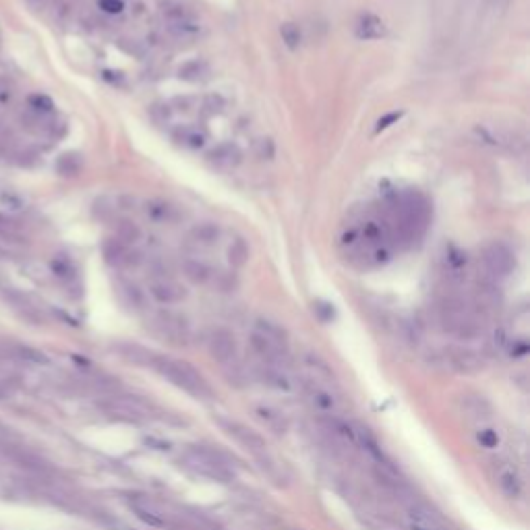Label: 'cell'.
I'll return each mask as SVG.
<instances>
[{"instance_id": "cell-14", "label": "cell", "mask_w": 530, "mask_h": 530, "mask_svg": "<svg viewBox=\"0 0 530 530\" xmlns=\"http://www.w3.org/2000/svg\"><path fill=\"white\" fill-rule=\"evenodd\" d=\"M143 209H145V215L156 224H176L181 220L178 207H174L170 201H164V199H149L145 201Z\"/></svg>"}, {"instance_id": "cell-2", "label": "cell", "mask_w": 530, "mask_h": 530, "mask_svg": "<svg viewBox=\"0 0 530 530\" xmlns=\"http://www.w3.org/2000/svg\"><path fill=\"white\" fill-rule=\"evenodd\" d=\"M185 466L189 471H193L195 475L209 479V481H217V483H228L235 479V471H233V462L226 456L224 451L217 449H209L203 445L191 447L185 458H183Z\"/></svg>"}, {"instance_id": "cell-6", "label": "cell", "mask_w": 530, "mask_h": 530, "mask_svg": "<svg viewBox=\"0 0 530 530\" xmlns=\"http://www.w3.org/2000/svg\"><path fill=\"white\" fill-rule=\"evenodd\" d=\"M217 421V425L222 427V431L228 435V437H233L237 443H241L245 449H249L253 456H257V458H261V456H265L267 453V445H265V439L257 433V431H253V429H249L247 425H243L241 421H235V419H228V416H217L215 419Z\"/></svg>"}, {"instance_id": "cell-21", "label": "cell", "mask_w": 530, "mask_h": 530, "mask_svg": "<svg viewBox=\"0 0 530 530\" xmlns=\"http://www.w3.org/2000/svg\"><path fill=\"white\" fill-rule=\"evenodd\" d=\"M253 332L261 334L263 338H267V340H271L274 344H278V346H282V348L288 350V336H286L284 328H280L276 321L265 319V317H259V319L255 321V326H253Z\"/></svg>"}, {"instance_id": "cell-24", "label": "cell", "mask_w": 530, "mask_h": 530, "mask_svg": "<svg viewBox=\"0 0 530 530\" xmlns=\"http://www.w3.org/2000/svg\"><path fill=\"white\" fill-rule=\"evenodd\" d=\"M183 274H185L191 282H195V284H207V282L213 278L211 267L205 265V263L199 261V259H185V261H183Z\"/></svg>"}, {"instance_id": "cell-23", "label": "cell", "mask_w": 530, "mask_h": 530, "mask_svg": "<svg viewBox=\"0 0 530 530\" xmlns=\"http://www.w3.org/2000/svg\"><path fill=\"white\" fill-rule=\"evenodd\" d=\"M116 352H118L124 360H129V362H133V365H139V367H149V365H151V356H154V352L145 350V348L139 346V344H118V346H116Z\"/></svg>"}, {"instance_id": "cell-26", "label": "cell", "mask_w": 530, "mask_h": 530, "mask_svg": "<svg viewBox=\"0 0 530 530\" xmlns=\"http://www.w3.org/2000/svg\"><path fill=\"white\" fill-rule=\"evenodd\" d=\"M445 274L449 280H462L466 276V257L464 253L449 249L445 255Z\"/></svg>"}, {"instance_id": "cell-4", "label": "cell", "mask_w": 530, "mask_h": 530, "mask_svg": "<svg viewBox=\"0 0 530 530\" xmlns=\"http://www.w3.org/2000/svg\"><path fill=\"white\" fill-rule=\"evenodd\" d=\"M162 17H164L166 29L176 40H195L197 36H201V29H203L201 21L191 9L181 5L178 0H164Z\"/></svg>"}, {"instance_id": "cell-7", "label": "cell", "mask_w": 530, "mask_h": 530, "mask_svg": "<svg viewBox=\"0 0 530 530\" xmlns=\"http://www.w3.org/2000/svg\"><path fill=\"white\" fill-rule=\"evenodd\" d=\"M154 330L156 334L176 346H187L191 342V326L187 323L185 317L176 313H158L154 317Z\"/></svg>"}, {"instance_id": "cell-29", "label": "cell", "mask_w": 530, "mask_h": 530, "mask_svg": "<svg viewBox=\"0 0 530 530\" xmlns=\"http://www.w3.org/2000/svg\"><path fill=\"white\" fill-rule=\"evenodd\" d=\"M81 168H83V160H81V156L79 154H64V156H60L58 158V162H56V170H58V174H62V176H77L79 172H81Z\"/></svg>"}, {"instance_id": "cell-20", "label": "cell", "mask_w": 530, "mask_h": 530, "mask_svg": "<svg viewBox=\"0 0 530 530\" xmlns=\"http://www.w3.org/2000/svg\"><path fill=\"white\" fill-rule=\"evenodd\" d=\"M209 158H211V162L215 164V166H220V168H235L239 162H241V151H239V147L237 145H233V143H222V145H217L211 154H209Z\"/></svg>"}, {"instance_id": "cell-28", "label": "cell", "mask_w": 530, "mask_h": 530, "mask_svg": "<svg viewBox=\"0 0 530 530\" xmlns=\"http://www.w3.org/2000/svg\"><path fill=\"white\" fill-rule=\"evenodd\" d=\"M141 237H143V233L135 222H131V220H118L116 222V239L120 243L133 247L137 241H141Z\"/></svg>"}, {"instance_id": "cell-37", "label": "cell", "mask_w": 530, "mask_h": 530, "mask_svg": "<svg viewBox=\"0 0 530 530\" xmlns=\"http://www.w3.org/2000/svg\"><path fill=\"white\" fill-rule=\"evenodd\" d=\"M98 9L110 17H118L124 13V0H98Z\"/></svg>"}, {"instance_id": "cell-34", "label": "cell", "mask_w": 530, "mask_h": 530, "mask_svg": "<svg viewBox=\"0 0 530 530\" xmlns=\"http://www.w3.org/2000/svg\"><path fill=\"white\" fill-rule=\"evenodd\" d=\"M50 267H52V274L60 280H72L75 278V267H72L70 259H66V257H54Z\"/></svg>"}, {"instance_id": "cell-36", "label": "cell", "mask_w": 530, "mask_h": 530, "mask_svg": "<svg viewBox=\"0 0 530 530\" xmlns=\"http://www.w3.org/2000/svg\"><path fill=\"white\" fill-rule=\"evenodd\" d=\"M27 102H29L31 112H36V114H48L54 110V102L44 94H31Z\"/></svg>"}, {"instance_id": "cell-9", "label": "cell", "mask_w": 530, "mask_h": 530, "mask_svg": "<svg viewBox=\"0 0 530 530\" xmlns=\"http://www.w3.org/2000/svg\"><path fill=\"white\" fill-rule=\"evenodd\" d=\"M493 479H495V485L499 489V493L507 499H522L524 495V481L518 473L516 466L507 464V462H499L495 464L493 468Z\"/></svg>"}, {"instance_id": "cell-1", "label": "cell", "mask_w": 530, "mask_h": 530, "mask_svg": "<svg viewBox=\"0 0 530 530\" xmlns=\"http://www.w3.org/2000/svg\"><path fill=\"white\" fill-rule=\"evenodd\" d=\"M151 369H154L158 375H162L166 382H170L174 388L183 390L185 394L197 398V400H211L213 398V390L209 388V384L203 380V375L191 367L185 360H176L170 356H160L154 354L151 356Z\"/></svg>"}, {"instance_id": "cell-15", "label": "cell", "mask_w": 530, "mask_h": 530, "mask_svg": "<svg viewBox=\"0 0 530 530\" xmlns=\"http://www.w3.org/2000/svg\"><path fill=\"white\" fill-rule=\"evenodd\" d=\"M406 526L410 530H445L441 520L425 505H412L406 509Z\"/></svg>"}, {"instance_id": "cell-13", "label": "cell", "mask_w": 530, "mask_h": 530, "mask_svg": "<svg viewBox=\"0 0 530 530\" xmlns=\"http://www.w3.org/2000/svg\"><path fill=\"white\" fill-rule=\"evenodd\" d=\"M445 362L449 369H456L460 373H477L483 369V358L468 350V348H453L445 352Z\"/></svg>"}, {"instance_id": "cell-35", "label": "cell", "mask_w": 530, "mask_h": 530, "mask_svg": "<svg viewBox=\"0 0 530 530\" xmlns=\"http://www.w3.org/2000/svg\"><path fill=\"white\" fill-rule=\"evenodd\" d=\"M280 34H282V40L284 44L290 48V50H296L300 46V29L296 23H284L280 27Z\"/></svg>"}, {"instance_id": "cell-39", "label": "cell", "mask_w": 530, "mask_h": 530, "mask_svg": "<svg viewBox=\"0 0 530 530\" xmlns=\"http://www.w3.org/2000/svg\"><path fill=\"white\" fill-rule=\"evenodd\" d=\"M11 100H13V90H11V85L0 81V104H9Z\"/></svg>"}, {"instance_id": "cell-17", "label": "cell", "mask_w": 530, "mask_h": 530, "mask_svg": "<svg viewBox=\"0 0 530 530\" xmlns=\"http://www.w3.org/2000/svg\"><path fill=\"white\" fill-rule=\"evenodd\" d=\"M354 31L360 40H380V38L386 36V25L377 15L365 13V15L358 17L356 25H354Z\"/></svg>"}, {"instance_id": "cell-33", "label": "cell", "mask_w": 530, "mask_h": 530, "mask_svg": "<svg viewBox=\"0 0 530 530\" xmlns=\"http://www.w3.org/2000/svg\"><path fill=\"white\" fill-rule=\"evenodd\" d=\"M477 441H479V445L485 447V449H497L499 443H501V437H499L497 429H493V427H481V429L477 431Z\"/></svg>"}, {"instance_id": "cell-11", "label": "cell", "mask_w": 530, "mask_h": 530, "mask_svg": "<svg viewBox=\"0 0 530 530\" xmlns=\"http://www.w3.org/2000/svg\"><path fill=\"white\" fill-rule=\"evenodd\" d=\"M104 251V259L106 263H110L112 267H137L141 263V255L137 251H133L129 245L120 243L118 239H110L104 243L102 247Z\"/></svg>"}, {"instance_id": "cell-32", "label": "cell", "mask_w": 530, "mask_h": 530, "mask_svg": "<svg viewBox=\"0 0 530 530\" xmlns=\"http://www.w3.org/2000/svg\"><path fill=\"white\" fill-rule=\"evenodd\" d=\"M464 410L471 412L477 419H487L491 414V406L483 396H468L464 400Z\"/></svg>"}, {"instance_id": "cell-18", "label": "cell", "mask_w": 530, "mask_h": 530, "mask_svg": "<svg viewBox=\"0 0 530 530\" xmlns=\"http://www.w3.org/2000/svg\"><path fill=\"white\" fill-rule=\"evenodd\" d=\"M131 509L143 524H147L151 528H166V518L151 503H147L143 499H135V501H131Z\"/></svg>"}, {"instance_id": "cell-31", "label": "cell", "mask_w": 530, "mask_h": 530, "mask_svg": "<svg viewBox=\"0 0 530 530\" xmlns=\"http://www.w3.org/2000/svg\"><path fill=\"white\" fill-rule=\"evenodd\" d=\"M228 261L235 267H243L249 261V245L245 239H235L228 247Z\"/></svg>"}, {"instance_id": "cell-3", "label": "cell", "mask_w": 530, "mask_h": 530, "mask_svg": "<svg viewBox=\"0 0 530 530\" xmlns=\"http://www.w3.org/2000/svg\"><path fill=\"white\" fill-rule=\"evenodd\" d=\"M437 319L441 328L458 338H475L479 334V317L460 296H445L439 300Z\"/></svg>"}, {"instance_id": "cell-16", "label": "cell", "mask_w": 530, "mask_h": 530, "mask_svg": "<svg viewBox=\"0 0 530 530\" xmlns=\"http://www.w3.org/2000/svg\"><path fill=\"white\" fill-rule=\"evenodd\" d=\"M174 139L189 149H201L209 141V131L203 124H181L174 131Z\"/></svg>"}, {"instance_id": "cell-38", "label": "cell", "mask_w": 530, "mask_h": 530, "mask_svg": "<svg viewBox=\"0 0 530 530\" xmlns=\"http://www.w3.org/2000/svg\"><path fill=\"white\" fill-rule=\"evenodd\" d=\"M0 203H3V207H7L11 211H19L23 207V201L17 195H13V193H3V195H0Z\"/></svg>"}, {"instance_id": "cell-25", "label": "cell", "mask_w": 530, "mask_h": 530, "mask_svg": "<svg viewBox=\"0 0 530 530\" xmlns=\"http://www.w3.org/2000/svg\"><path fill=\"white\" fill-rule=\"evenodd\" d=\"M255 414H257V419H259L267 429H271L274 433H284V431L288 429V421L284 419V414H282L280 410L271 408V406H259V408L255 410Z\"/></svg>"}, {"instance_id": "cell-5", "label": "cell", "mask_w": 530, "mask_h": 530, "mask_svg": "<svg viewBox=\"0 0 530 530\" xmlns=\"http://www.w3.org/2000/svg\"><path fill=\"white\" fill-rule=\"evenodd\" d=\"M481 259H483L487 278L493 280V282H499V280L507 278L516 269V255L501 241H495V243L487 245Z\"/></svg>"}, {"instance_id": "cell-12", "label": "cell", "mask_w": 530, "mask_h": 530, "mask_svg": "<svg viewBox=\"0 0 530 530\" xmlns=\"http://www.w3.org/2000/svg\"><path fill=\"white\" fill-rule=\"evenodd\" d=\"M302 365L307 367L313 384L323 386V388H330V390H336V388H338V382H336V375H334L332 367H330L323 358H319L317 354H313V352L305 354V358H302Z\"/></svg>"}, {"instance_id": "cell-8", "label": "cell", "mask_w": 530, "mask_h": 530, "mask_svg": "<svg viewBox=\"0 0 530 530\" xmlns=\"http://www.w3.org/2000/svg\"><path fill=\"white\" fill-rule=\"evenodd\" d=\"M205 346L211 358H215L224 367H233L237 362V340L228 330L215 328L207 334Z\"/></svg>"}, {"instance_id": "cell-30", "label": "cell", "mask_w": 530, "mask_h": 530, "mask_svg": "<svg viewBox=\"0 0 530 530\" xmlns=\"http://www.w3.org/2000/svg\"><path fill=\"white\" fill-rule=\"evenodd\" d=\"M120 292H122L124 302H127V305H129L133 311H145L147 300H145L143 290H139V286H135V284H122Z\"/></svg>"}, {"instance_id": "cell-19", "label": "cell", "mask_w": 530, "mask_h": 530, "mask_svg": "<svg viewBox=\"0 0 530 530\" xmlns=\"http://www.w3.org/2000/svg\"><path fill=\"white\" fill-rule=\"evenodd\" d=\"M307 396L313 402V406H317L321 412H336V408H338V398L330 388H323V386H317L311 382L307 386Z\"/></svg>"}, {"instance_id": "cell-10", "label": "cell", "mask_w": 530, "mask_h": 530, "mask_svg": "<svg viewBox=\"0 0 530 530\" xmlns=\"http://www.w3.org/2000/svg\"><path fill=\"white\" fill-rule=\"evenodd\" d=\"M149 294L162 305H176V302L187 298V290L181 282L170 276H156L149 282Z\"/></svg>"}, {"instance_id": "cell-22", "label": "cell", "mask_w": 530, "mask_h": 530, "mask_svg": "<svg viewBox=\"0 0 530 530\" xmlns=\"http://www.w3.org/2000/svg\"><path fill=\"white\" fill-rule=\"evenodd\" d=\"M220 239V228L215 224L211 222H203V224H197L195 228L191 230V241L197 245V247H213Z\"/></svg>"}, {"instance_id": "cell-27", "label": "cell", "mask_w": 530, "mask_h": 530, "mask_svg": "<svg viewBox=\"0 0 530 530\" xmlns=\"http://www.w3.org/2000/svg\"><path fill=\"white\" fill-rule=\"evenodd\" d=\"M178 77L185 81H205L209 79V66L203 60H191L181 66Z\"/></svg>"}]
</instances>
